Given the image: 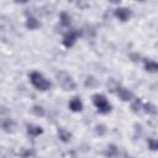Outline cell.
<instances>
[{
  "label": "cell",
  "instance_id": "obj_3",
  "mask_svg": "<svg viewBox=\"0 0 158 158\" xmlns=\"http://www.w3.org/2000/svg\"><path fill=\"white\" fill-rule=\"evenodd\" d=\"M93 102L95 104V106L98 107V111L101 112V114H107L110 110H111V106L110 104L107 102L106 98L101 94H95L93 95Z\"/></svg>",
  "mask_w": 158,
  "mask_h": 158
},
{
  "label": "cell",
  "instance_id": "obj_14",
  "mask_svg": "<svg viewBox=\"0 0 158 158\" xmlns=\"http://www.w3.org/2000/svg\"><path fill=\"white\" fill-rule=\"evenodd\" d=\"M60 22H62L63 26H69L70 25V16H69V14L62 12L60 14Z\"/></svg>",
  "mask_w": 158,
  "mask_h": 158
},
{
  "label": "cell",
  "instance_id": "obj_12",
  "mask_svg": "<svg viewBox=\"0 0 158 158\" xmlns=\"http://www.w3.org/2000/svg\"><path fill=\"white\" fill-rule=\"evenodd\" d=\"M144 68H146V70H148V72H157L158 65H157V63H156L154 60H148V59H146V60H144Z\"/></svg>",
  "mask_w": 158,
  "mask_h": 158
},
{
  "label": "cell",
  "instance_id": "obj_5",
  "mask_svg": "<svg viewBox=\"0 0 158 158\" xmlns=\"http://www.w3.org/2000/svg\"><path fill=\"white\" fill-rule=\"evenodd\" d=\"M115 16L121 21H127L128 17L131 16V11L126 7H120V9L115 10Z\"/></svg>",
  "mask_w": 158,
  "mask_h": 158
},
{
  "label": "cell",
  "instance_id": "obj_15",
  "mask_svg": "<svg viewBox=\"0 0 158 158\" xmlns=\"http://www.w3.org/2000/svg\"><path fill=\"white\" fill-rule=\"evenodd\" d=\"M143 109H144L146 112H148V114H151V115H156V114H157L156 106L152 105V104H144V105H143Z\"/></svg>",
  "mask_w": 158,
  "mask_h": 158
},
{
  "label": "cell",
  "instance_id": "obj_17",
  "mask_svg": "<svg viewBox=\"0 0 158 158\" xmlns=\"http://www.w3.org/2000/svg\"><path fill=\"white\" fill-rule=\"evenodd\" d=\"M32 112H33L36 116H43V115H44V110H43L41 106H33V107H32Z\"/></svg>",
  "mask_w": 158,
  "mask_h": 158
},
{
  "label": "cell",
  "instance_id": "obj_20",
  "mask_svg": "<svg viewBox=\"0 0 158 158\" xmlns=\"http://www.w3.org/2000/svg\"><path fill=\"white\" fill-rule=\"evenodd\" d=\"M105 132H106V128H105L104 125H99V126H96V133H98V135H104Z\"/></svg>",
  "mask_w": 158,
  "mask_h": 158
},
{
  "label": "cell",
  "instance_id": "obj_8",
  "mask_svg": "<svg viewBox=\"0 0 158 158\" xmlns=\"http://www.w3.org/2000/svg\"><path fill=\"white\" fill-rule=\"evenodd\" d=\"M27 132L31 136H38L42 133V127L41 126H36V125H28L27 126Z\"/></svg>",
  "mask_w": 158,
  "mask_h": 158
},
{
  "label": "cell",
  "instance_id": "obj_4",
  "mask_svg": "<svg viewBox=\"0 0 158 158\" xmlns=\"http://www.w3.org/2000/svg\"><path fill=\"white\" fill-rule=\"evenodd\" d=\"M77 37H78V32L77 31H69V32H67L65 36H64V38H63V44L65 47H68V48L72 47L75 43Z\"/></svg>",
  "mask_w": 158,
  "mask_h": 158
},
{
  "label": "cell",
  "instance_id": "obj_10",
  "mask_svg": "<svg viewBox=\"0 0 158 158\" xmlns=\"http://www.w3.org/2000/svg\"><path fill=\"white\" fill-rule=\"evenodd\" d=\"M58 137H59L63 142H69L72 135H70L65 128H58Z\"/></svg>",
  "mask_w": 158,
  "mask_h": 158
},
{
  "label": "cell",
  "instance_id": "obj_13",
  "mask_svg": "<svg viewBox=\"0 0 158 158\" xmlns=\"http://www.w3.org/2000/svg\"><path fill=\"white\" fill-rule=\"evenodd\" d=\"M105 154H106V157H109V158L116 157V156H117V148H116V146H114V144L109 146L107 149H106V152H105Z\"/></svg>",
  "mask_w": 158,
  "mask_h": 158
},
{
  "label": "cell",
  "instance_id": "obj_2",
  "mask_svg": "<svg viewBox=\"0 0 158 158\" xmlns=\"http://www.w3.org/2000/svg\"><path fill=\"white\" fill-rule=\"evenodd\" d=\"M57 80H58V83L60 84V86H62L64 90H74V89L77 88V85H75V83L73 81L72 77H70L68 73H65V72H59V73H57Z\"/></svg>",
  "mask_w": 158,
  "mask_h": 158
},
{
  "label": "cell",
  "instance_id": "obj_9",
  "mask_svg": "<svg viewBox=\"0 0 158 158\" xmlns=\"http://www.w3.org/2000/svg\"><path fill=\"white\" fill-rule=\"evenodd\" d=\"M1 126H2V128H4L6 132H12L14 128H15V122H14L12 120H10V118H6V120L2 121Z\"/></svg>",
  "mask_w": 158,
  "mask_h": 158
},
{
  "label": "cell",
  "instance_id": "obj_16",
  "mask_svg": "<svg viewBox=\"0 0 158 158\" xmlns=\"http://www.w3.org/2000/svg\"><path fill=\"white\" fill-rule=\"evenodd\" d=\"M98 85V81L94 77H88L86 80H85V86H89V88H94Z\"/></svg>",
  "mask_w": 158,
  "mask_h": 158
},
{
  "label": "cell",
  "instance_id": "obj_1",
  "mask_svg": "<svg viewBox=\"0 0 158 158\" xmlns=\"http://www.w3.org/2000/svg\"><path fill=\"white\" fill-rule=\"evenodd\" d=\"M30 80H31V83L33 84V86H35L36 89L42 90V91L48 90L49 86H51V83H49L47 79H44V77H43L41 73H38V72H33V73H31V75H30Z\"/></svg>",
  "mask_w": 158,
  "mask_h": 158
},
{
  "label": "cell",
  "instance_id": "obj_6",
  "mask_svg": "<svg viewBox=\"0 0 158 158\" xmlns=\"http://www.w3.org/2000/svg\"><path fill=\"white\" fill-rule=\"evenodd\" d=\"M117 95H118V98H120L121 100H123V101H128V100L132 99V93L128 91V90L125 89V88H118V89H117Z\"/></svg>",
  "mask_w": 158,
  "mask_h": 158
},
{
  "label": "cell",
  "instance_id": "obj_7",
  "mask_svg": "<svg viewBox=\"0 0 158 158\" xmlns=\"http://www.w3.org/2000/svg\"><path fill=\"white\" fill-rule=\"evenodd\" d=\"M69 107H70L72 111L79 112V111H81L83 105H81V101H80L78 98H73V99L70 100V102H69Z\"/></svg>",
  "mask_w": 158,
  "mask_h": 158
},
{
  "label": "cell",
  "instance_id": "obj_19",
  "mask_svg": "<svg viewBox=\"0 0 158 158\" xmlns=\"http://www.w3.org/2000/svg\"><path fill=\"white\" fill-rule=\"evenodd\" d=\"M141 106H142V105H141V100H139V99H137V100L132 104V106H131V107H132V110H133L135 112H138V111H139V109H141Z\"/></svg>",
  "mask_w": 158,
  "mask_h": 158
},
{
  "label": "cell",
  "instance_id": "obj_11",
  "mask_svg": "<svg viewBox=\"0 0 158 158\" xmlns=\"http://www.w3.org/2000/svg\"><path fill=\"white\" fill-rule=\"evenodd\" d=\"M26 27L28 30H36V28L40 27V22L35 17H28L27 21H26Z\"/></svg>",
  "mask_w": 158,
  "mask_h": 158
},
{
  "label": "cell",
  "instance_id": "obj_18",
  "mask_svg": "<svg viewBox=\"0 0 158 158\" xmlns=\"http://www.w3.org/2000/svg\"><path fill=\"white\" fill-rule=\"evenodd\" d=\"M147 143H148V148H151L152 151H156L158 148V142L154 138H149Z\"/></svg>",
  "mask_w": 158,
  "mask_h": 158
}]
</instances>
